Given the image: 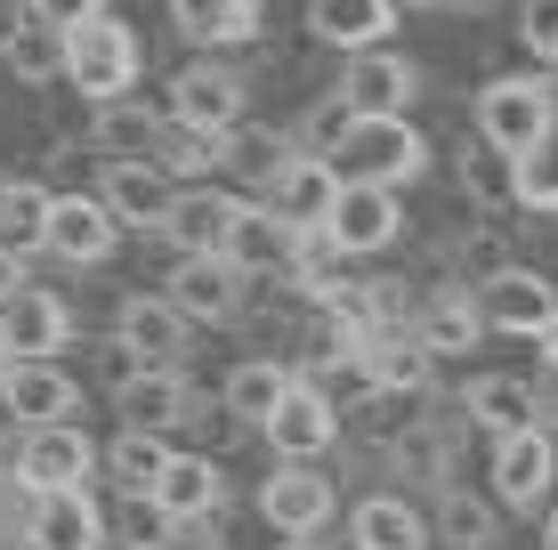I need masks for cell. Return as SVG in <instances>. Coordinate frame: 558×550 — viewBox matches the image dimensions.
<instances>
[{"label": "cell", "instance_id": "obj_18", "mask_svg": "<svg viewBox=\"0 0 558 550\" xmlns=\"http://www.w3.org/2000/svg\"><path fill=\"white\" fill-rule=\"evenodd\" d=\"M186 396H195L186 365H130V372H113V421L179 438V413H186Z\"/></svg>", "mask_w": 558, "mask_h": 550}, {"label": "cell", "instance_id": "obj_15", "mask_svg": "<svg viewBox=\"0 0 558 550\" xmlns=\"http://www.w3.org/2000/svg\"><path fill=\"white\" fill-rule=\"evenodd\" d=\"M0 413H9L16 429L73 421V413H82V389H73V372L57 365V356H16V365H0Z\"/></svg>", "mask_w": 558, "mask_h": 550}, {"label": "cell", "instance_id": "obj_20", "mask_svg": "<svg viewBox=\"0 0 558 550\" xmlns=\"http://www.w3.org/2000/svg\"><path fill=\"white\" fill-rule=\"evenodd\" d=\"M421 89V65L405 49L373 41V49H349V65H340V98H349L356 113H405Z\"/></svg>", "mask_w": 558, "mask_h": 550}, {"label": "cell", "instance_id": "obj_46", "mask_svg": "<svg viewBox=\"0 0 558 550\" xmlns=\"http://www.w3.org/2000/svg\"><path fill=\"white\" fill-rule=\"evenodd\" d=\"M526 389H534V421H543V429H558V365H543Z\"/></svg>", "mask_w": 558, "mask_h": 550}, {"label": "cell", "instance_id": "obj_29", "mask_svg": "<svg viewBox=\"0 0 558 550\" xmlns=\"http://www.w3.org/2000/svg\"><path fill=\"white\" fill-rule=\"evenodd\" d=\"M292 389V365L283 356H259V349H243L235 356V372L219 381V405L235 413V429H259L267 413H276V396Z\"/></svg>", "mask_w": 558, "mask_h": 550}, {"label": "cell", "instance_id": "obj_6", "mask_svg": "<svg viewBox=\"0 0 558 550\" xmlns=\"http://www.w3.org/2000/svg\"><path fill=\"white\" fill-rule=\"evenodd\" d=\"M316 227H324V235H332L349 259H373V252H397V243H405V203H397V186L340 179L332 211H324Z\"/></svg>", "mask_w": 558, "mask_h": 550}, {"label": "cell", "instance_id": "obj_10", "mask_svg": "<svg viewBox=\"0 0 558 550\" xmlns=\"http://www.w3.org/2000/svg\"><path fill=\"white\" fill-rule=\"evenodd\" d=\"M170 113L195 130H235L243 113H252V82H243V65H219V57H195V65L170 73Z\"/></svg>", "mask_w": 558, "mask_h": 550}, {"label": "cell", "instance_id": "obj_56", "mask_svg": "<svg viewBox=\"0 0 558 550\" xmlns=\"http://www.w3.org/2000/svg\"><path fill=\"white\" fill-rule=\"evenodd\" d=\"M550 438H558V429H550Z\"/></svg>", "mask_w": 558, "mask_h": 550}, {"label": "cell", "instance_id": "obj_17", "mask_svg": "<svg viewBox=\"0 0 558 550\" xmlns=\"http://www.w3.org/2000/svg\"><path fill=\"white\" fill-rule=\"evenodd\" d=\"M89 162H98V195H106L113 219L122 227H162L170 195H179V179H170L162 162H146V155H89Z\"/></svg>", "mask_w": 558, "mask_h": 550}, {"label": "cell", "instance_id": "obj_54", "mask_svg": "<svg viewBox=\"0 0 558 550\" xmlns=\"http://www.w3.org/2000/svg\"><path fill=\"white\" fill-rule=\"evenodd\" d=\"M397 9H429V0H397Z\"/></svg>", "mask_w": 558, "mask_h": 550}, {"label": "cell", "instance_id": "obj_35", "mask_svg": "<svg viewBox=\"0 0 558 550\" xmlns=\"http://www.w3.org/2000/svg\"><path fill=\"white\" fill-rule=\"evenodd\" d=\"M453 179H461V195H470L486 219L518 211V203H510V155H502L494 138H477V130L461 138V155H453Z\"/></svg>", "mask_w": 558, "mask_h": 550}, {"label": "cell", "instance_id": "obj_9", "mask_svg": "<svg viewBox=\"0 0 558 550\" xmlns=\"http://www.w3.org/2000/svg\"><path fill=\"white\" fill-rule=\"evenodd\" d=\"M130 227L106 211V195H49V227H41V252L65 259V268H106L122 252Z\"/></svg>", "mask_w": 558, "mask_h": 550}, {"label": "cell", "instance_id": "obj_34", "mask_svg": "<svg viewBox=\"0 0 558 550\" xmlns=\"http://www.w3.org/2000/svg\"><path fill=\"white\" fill-rule=\"evenodd\" d=\"M170 445H179V438H162V429H130V421H122V429H113V445H98V469H113V494H154Z\"/></svg>", "mask_w": 558, "mask_h": 550}, {"label": "cell", "instance_id": "obj_23", "mask_svg": "<svg viewBox=\"0 0 558 550\" xmlns=\"http://www.w3.org/2000/svg\"><path fill=\"white\" fill-rule=\"evenodd\" d=\"M364 365H373V389H389V396H429L437 389V349L413 325L364 332Z\"/></svg>", "mask_w": 558, "mask_h": 550}, {"label": "cell", "instance_id": "obj_11", "mask_svg": "<svg viewBox=\"0 0 558 550\" xmlns=\"http://www.w3.org/2000/svg\"><path fill=\"white\" fill-rule=\"evenodd\" d=\"M73 340V308L65 292H49V283H16L9 300H0V365H16V356H57Z\"/></svg>", "mask_w": 558, "mask_h": 550}, {"label": "cell", "instance_id": "obj_3", "mask_svg": "<svg viewBox=\"0 0 558 550\" xmlns=\"http://www.w3.org/2000/svg\"><path fill=\"white\" fill-rule=\"evenodd\" d=\"M259 438H267L276 462H324V453L349 438V413H340L316 381H300V372H292V389L276 396V413L259 421Z\"/></svg>", "mask_w": 558, "mask_h": 550}, {"label": "cell", "instance_id": "obj_13", "mask_svg": "<svg viewBox=\"0 0 558 550\" xmlns=\"http://www.w3.org/2000/svg\"><path fill=\"white\" fill-rule=\"evenodd\" d=\"M477 316H486V332H518L534 340L558 316V283L543 268H526V259H510V268H494L486 283H477Z\"/></svg>", "mask_w": 558, "mask_h": 550}, {"label": "cell", "instance_id": "obj_19", "mask_svg": "<svg viewBox=\"0 0 558 550\" xmlns=\"http://www.w3.org/2000/svg\"><path fill=\"white\" fill-rule=\"evenodd\" d=\"M25 535L41 550H106V510L89 486H33Z\"/></svg>", "mask_w": 558, "mask_h": 550}, {"label": "cell", "instance_id": "obj_24", "mask_svg": "<svg viewBox=\"0 0 558 550\" xmlns=\"http://www.w3.org/2000/svg\"><path fill=\"white\" fill-rule=\"evenodd\" d=\"M413 332L437 349V365H446V356H470L477 340H486L477 292H470V283H437V292H421V300H413Z\"/></svg>", "mask_w": 558, "mask_h": 550}, {"label": "cell", "instance_id": "obj_7", "mask_svg": "<svg viewBox=\"0 0 558 550\" xmlns=\"http://www.w3.org/2000/svg\"><path fill=\"white\" fill-rule=\"evenodd\" d=\"M486 486H494V502H502V510H543L550 486H558V438H550L543 421H526V429H510V438H494V453H486Z\"/></svg>", "mask_w": 558, "mask_h": 550}, {"label": "cell", "instance_id": "obj_55", "mask_svg": "<svg viewBox=\"0 0 558 550\" xmlns=\"http://www.w3.org/2000/svg\"><path fill=\"white\" fill-rule=\"evenodd\" d=\"M0 429H9V413H0Z\"/></svg>", "mask_w": 558, "mask_h": 550}, {"label": "cell", "instance_id": "obj_33", "mask_svg": "<svg viewBox=\"0 0 558 550\" xmlns=\"http://www.w3.org/2000/svg\"><path fill=\"white\" fill-rule=\"evenodd\" d=\"M292 162V130H276V122H252L243 113L235 130H227V146H219V170H235L252 195H267V179Z\"/></svg>", "mask_w": 558, "mask_h": 550}, {"label": "cell", "instance_id": "obj_21", "mask_svg": "<svg viewBox=\"0 0 558 550\" xmlns=\"http://www.w3.org/2000/svg\"><path fill=\"white\" fill-rule=\"evenodd\" d=\"M154 502H162L170 518H219V510H227V469H219V453L170 445L162 478H154Z\"/></svg>", "mask_w": 558, "mask_h": 550}, {"label": "cell", "instance_id": "obj_53", "mask_svg": "<svg viewBox=\"0 0 558 550\" xmlns=\"http://www.w3.org/2000/svg\"><path fill=\"white\" fill-rule=\"evenodd\" d=\"M550 106H558V65H550Z\"/></svg>", "mask_w": 558, "mask_h": 550}, {"label": "cell", "instance_id": "obj_39", "mask_svg": "<svg viewBox=\"0 0 558 550\" xmlns=\"http://www.w3.org/2000/svg\"><path fill=\"white\" fill-rule=\"evenodd\" d=\"M41 227H49V186L9 179V186H0V243L33 259V252H41Z\"/></svg>", "mask_w": 558, "mask_h": 550}, {"label": "cell", "instance_id": "obj_50", "mask_svg": "<svg viewBox=\"0 0 558 550\" xmlns=\"http://www.w3.org/2000/svg\"><path fill=\"white\" fill-rule=\"evenodd\" d=\"M534 340H543V365H558V316H550V325L534 332Z\"/></svg>", "mask_w": 558, "mask_h": 550}, {"label": "cell", "instance_id": "obj_16", "mask_svg": "<svg viewBox=\"0 0 558 550\" xmlns=\"http://www.w3.org/2000/svg\"><path fill=\"white\" fill-rule=\"evenodd\" d=\"M113 340H122L138 365H186L195 356V325L170 308V292H130L113 308Z\"/></svg>", "mask_w": 558, "mask_h": 550}, {"label": "cell", "instance_id": "obj_12", "mask_svg": "<svg viewBox=\"0 0 558 550\" xmlns=\"http://www.w3.org/2000/svg\"><path fill=\"white\" fill-rule=\"evenodd\" d=\"M16 478H25V486H89V478H98V438H89L82 421L16 429Z\"/></svg>", "mask_w": 558, "mask_h": 550}, {"label": "cell", "instance_id": "obj_8", "mask_svg": "<svg viewBox=\"0 0 558 550\" xmlns=\"http://www.w3.org/2000/svg\"><path fill=\"white\" fill-rule=\"evenodd\" d=\"M259 518L276 526V535H324V526L340 518V486L324 462H276L259 486Z\"/></svg>", "mask_w": 558, "mask_h": 550}, {"label": "cell", "instance_id": "obj_40", "mask_svg": "<svg viewBox=\"0 0 558 550\" xmlns=\"http://www.w3.org/2000/svg\"><path fill=\"white\" fill-rule=\"evenodd\" d=\"M170 526H179V518H170V510L154 502V494H122V510H113L106 535L122 542V550H162V542H170Z\"/></svg>", "mask_w": 558, "mask_h": 550}, {"label": "cell", "instance_id": "obj_32", "mask_svg": "<svg viewBox=\"0 0 558 550\" xmlns=\"http://www.w3.org/2000/svg\"><path fill=\"white\" fill-rule=\"evenodd\" d=\"M154 130H162V106H146V98H98L89 106V155H154Z\"/></svg>", "mask_w": 558, "mask_h": 550}, {"label": "cell", "instance_id": "obj_5", "mask_svg": "<svg viewBox=\"0 0 558 550\" xmlns=\"http://www.w3.org/2000/svg\"><path fill=\"white\" fill-rule=\"evenodd\" d=\"M162 292H170V308H179L186 325H235L252 276H243L227 252H179V259L162 268Z\"/></svg>", "mask_w": 558, "mask_h": 550}, {"label": "cell", "instance_id": "obj_1", "mask_svg": "<svg viewBox=\"0 0 558 550\" xmlns=\"http://www.w3.org/2000/svg\"><path fill=\"white\" fill-rule=\"evenodd\" d=\"M332 170L364 186H413L429 170V138H421L413 113H356L332 146Z\"/></svg>", "mask_w": 558, "mask_h": 550}, {"label": "cell", "instance_id": "obj_26", "mask_svg": "<svg viewBox=\"0 0 558 550\" xmlns=\"http://www.w3.org/2000/svg\"><path fill=\"white\" fill-rule=\"evenodd\" d=\"M397 0H307V41H324V49H373V41H389L397 33Z\"/></svg>", "mask_w": 558, "mask_h": 550}, {"label": "cell", "instance_id": "obj_38", "mask_svg": "<svg viewBox=\"0 0 558 550\" xmlns=\"http://www.w3.org/2000/svg\"><path fill=\"white\" fill-rule=\"evenodd\" d=\"M0 65H9L25 89L65 82V33H57V25H41V16H25V25H16V41L0 49Z\"/></svg>", "mask_w": 558, "mask_h": 550}, {"label": "cell", "instance_id": "obj_47", "mask_svg": "<svg viewBox=\"0 0 558 550\" xmlns=\"http://www.w3.org/2000/svg\"><path fill=\"white\" fill-rule=\"evenodd\" d=\"M16 283H25V252H9V243H0V300H9Z\"/></svg>", "mask_w": 558, "mask_h": 550}, {"label": "cell", "instance_id": "obj_44", "mask_svg": "<svg viewBox=\"0 0 558 550\" xmlns=\"http://www.w3.org/2000/svg\"><path fill=\"white\" fill-rule=\"evenodd\" d=\"M106 0H25V16H41V25H57V33H73L82 16H98Z\"/></svg>", "mask_w": 558, "mask_h": 550}, {"label": "cell", "instance_id": "obj_41", "mask_svg": "<svg viewBox=\"0 0 558 550\" xmlns=\"http://www.w3.org/2000/svg\"><path fill=\"white\" fill-rule=\"evenodd\" d=\"M349 122H356V106L340 98V89H324V98H307V113L292 122V146H300V155H332Z\"/></svg>", "mask_w": 558, "mask_h": 550}, {"label": "cell", "instance_id": "obj_28", "mask_svg": "<svg viewBox=\"0 0 558 550\" xmlns=\"http://www.w3.org/2000/svg\"><path fill=\"white\" fill-rule=\"evenodd\" d=\"M332 195H340V170H332V155H300L292 146V162L267 179V195L259 203H276L283 219H300V227H316L324 211H332Z\"/></svg>", "mask_w": 558, "mask_h": 550}, {"label": "cell", "instance_id": "obj_22", "mask_svg": "<svg viewBox=\"0 0 558 550\" xmlns=\"http://www.w3.org/2000/svg\"><path fill=\"white\" fill-rule=\"evenodd\" d=\"M235 211H243V195L186 179L179 195H170V211H162V235L179 243V252H227V235H235Z\"/></svg>", "mask_w": 558, "mask_h": 550}, {"label": "cell", "instance_id": "obj_52", "mask_svg": "<svg viewBox=\"0 0 558 550\" xmlns=\"http://www.w3.org/2000/svg\"><path fill=\"white\" fill-rule=\"evenodd\" d=\"M543 550H558V502H543Z\"/></svg>", "mask_w": 558, "mask_h": 550}, {"label": "cell", "instance_id": "obj_51", "mask_svg": "<svg viewBox=\"0 0 558 550\" xmlns=\"http://www.w3.org/2000/svg\"><path fill=\"white\" fill-rule=\"evenodd\" d=\"M276 550H332V542H324V535H283Z\"/></svg>", "mask_w": 558, "mask_h": 550}, {"label": "cell", "instance_id": "obj_37", "mask_svg": "<svg viewBox=\"0 0 558 550\" xmlns=\"http://www.w3.org/2000/svg\"><path fill=\"white\" fill-rule=\"evenodd\" d=\"M219 130H195V122H179V113H162V130H154V155L146 162H162L170 179H210V170H219Z\"/></svg>", "mask_w": 558, "mask_h": 550}, {"label": "cell", "instance_id": "obj_2", "mask_svg": "<svg viewBox=\"0 0 558 550\" xmlns=\"http://www.w3.org/2000/svg\"><path fill=\"white\" fill-rule=\"evenodd\" d=\"M138 73H146V49H138V33L122 25V16H82V25L65 33V89L73 98H122V89H138Z\"/></svg>", "mask_w": 558, "mask_h": 550}, {"label": "cell", "instance_id": "obj_42", "mask_svg": "<svg viewBox=\"0 0 558 550\" xmlns=\"http://www.w3.org/2000/svg\"><path fill=\"white\" fill-rule=\"evenodd\" d=\"M494 268H510V243H502V227H470V235L453 243V283H486Z\"/></svg>", "mask_w": 558, "mask_h": 550}, {"label": "cell", "instance_id": "obj_45", "mask_svg": "<svg viewBox=\"0 0 558 550\" xmlns=\"http://www.w3.org/2000/svg\"><path fill=\"white\" fill-rule=\"evenodd\" d=\"M162 550H219V518H179Z\"/></svg>", "mask_w": 558, "mask_h": 550}, {"label": "cell", "instance_id": "obj_31", "mask_svg": "<svg viewBox=\"0 0 558 550\" xmlns=\"http://www.w3.org/2000/svg\"><path fill=\"white\" fill-rule=\"evenodd\" d=\"M453 405L470 413V429H486V438H510V429L534 421V389L518 381V372H477V381H461Z\"/></svg>", "mask_w": 558, "mask_h": 550}, {"label": "cell", "instance_id": "obj_49", "mask_svg": "<svg viewBox=\"0 0 558 550\" xmlns=\"http://www.w3.org/2000/svg\"><path fill=\"white\" fill-rule=\"evenodd\" d=\"M0 550H41V542H33L25 526H0Z\"/></svg>", "mask_w": 558, "mask_h": 550}, {"label": "cell", "instance_id": "obj_43", "mask_svg": "<svg viewBox=\"0 0 558 550\" xmlns=\"http://www.w3.org/2000/svg\"><path fill=\"white\" fill-rule=\"evenodd\" d=\"M518 41L534 65H558V0H518Z\"/></svg>", "mask_w": 558, "mask_h": 550}, {"label": "cell", "instance_id": "obj_27", "mask_svg": "<svg viewBox=\"0 0 558 550\" xmlns=\"http://www.w3.org/2000/svg\"><path fill=\"white\" fill-rule=\"evenodd\" d=\"M349 550H429V510L413 494H364L349 510Z\"/></svg>", "mask_w": 558, "mask_h": 550}, {"label": "cell", "instance_id": "obj_36", "mask_svg": "<svg viewBox=\"0 0 558 550\" xmlns=\"http://www.w3.org/2000/svg\"><path fill=\"white\" fill-rule=\"evenodd\" d=\"M510 203L526 219H558V130H543L534 146L510 155Z\"/></svg>", "mask_w": 558, "mask_h": 550}, {"label": "cell", "instance_id": "obj_25", "mask_svg": "<svg viewBox=\"0 0 558 550\" xmlns=\"http://www.w3.org/2000/svg\"><path fill=\"white\" fill-rule=\"evenodd\" d=\"M162 9H170V25H179L195 49H252L267 33L259 0H162Z\"/></svg>", "mask_w": 558, "mask_h": 550}, {"label": "cell", "instance_id": "obj_14", "mask_svg": "<svg viewBox=\"0 0 558 550\" xmlns=\"http://www.w3.org/2000/svg\"><path fill=\"white\" fill-rule=\"evenodd\" d=\"M300 235H307L300 219H283L276 203H259V195H252V203L235 211L227 259H235V268L252 276V283H267V276H283V283H292V276H300Z\"/></svg>", "mask_w": 558, "mask_h": 550}, {"label": "cell", "instance_id": "obj_48", "mask_svg": "<svg viewBox=\"0 0 558 550\" xmlns=\"http://www.w3.org/2000/svg\"><path fill=\"white\" fill-rule=\"evenodd\" d=\"M16 25H25V0H0V49L16 41Z\"/></svg>", "mask_w": 558, "mask_h": 550}, {"label": "cell", "instance_id": "obj_4", "mask_svg": "<svg viewBox=\"0 0 558 550\" xmlns=\"http://www.w3.org/2000/svg\"><path fill=\"white\" fill-rule=\"evenodd\" d=\"M543 130H558V106H550V73H494L477 89V138H494L502 155L534 146Z\"/></svg>", "mask_w": 558, "mask_h": 550}, {"label": "cell", "instance_id": "obj_30", "mask_svg": "<svg viewBox=\"0 0 558 550\" xmlns=\"http://www.w3.org/2000/svg\"><path fill=\"white\" fill-rule=\"evenodd\" d=\"M429 535H437V550H494V535H502V502L477 494V486H437Z\"/></svg>", "mask_w": 558, "mask_h": 550}]
</instances>
